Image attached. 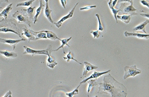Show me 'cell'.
I'll return each mask as SVG.
<instances>
[{
  "mask_svg": "<svg viewBox=\"0 0 149 97\" xmlns=\"http://www.w3.org/2000/svg\"><path fill=\"white\" fill-rule=\"evenodd\" d=\"M98 91L97 96L99 95H110L112 97H126L128 96L126 87L116 80L111 74H106L102 82L98 84Z\"/></svg>",
  "mask_w": 149,
  "mask_h": 97,
  "instance_id": "6da1fadb",
  "label": "cell"
},
{
  "mask_svg": "<svg viewBox=\"0 0 149 97\" xmlns=\"http://www.w3.org/2000/svg\"><path fill=\"white\" fill-rule=\"evenodd\" d=\"M0 32H3V33L11 32V33L16 34L19 37H22L21 34L19 31L18 25L15 22L11 21L10 19H7V20L3 19L0 21Z\"/></svg>",
  "mask_w": 149,
  "mask_h": 97,
  "instance_id": "7a4b0ae2",
  "label": "cell"
},
{
  "mask_svg": "<svg viewBox=\"0 0 149 97\" xmlns=\"http://www.w3.org/2000/svg\"><path fill=\"white\" fill-rule=\"evenodd\" d=\"M24 52L23 54H28V55H31V56H36V55H48L51 54L54 50L52 48V45H49L47 47V48L42 49V50H36V49H32L29 47L27 46H24Z\"/></svg>",
  "mask_w": 149,
  "mask_h": 97,
  "instance_id": "3957f363",
  "label": "cell"
},
{
  "mask_svg": "<svg viewBox=\"0 0 149 97\" xmlns=\"http://www.w3.org/2000/svg\"><path fill=\"white\" fill-rule=\"evenodd\" d=\"M141 74V71L137 68L136 65L132 66H125V74H124V79H127L128 78L136 77V75H139Z\"/></svg>",
  "mask_w": 149,
  "mask_h": 97,
  "instance_id": "277c9868",
  "label": "cell"
},
{
  "mask_svg": "<svg viewBox=\"0 0 149 97\" xmlns=\"http://www.w3.org/2000/svg\"><path fill=\"white\" fill-rule=\"evenodd\" d=\"M13 18L15 19L19 23H23L26 24V25H28L29 27L31 26V19L28 18V16L26 14H23V11H16L13 14Z\"/></svg>",
  "mask_w": 149,
  "mask_h": 97,
  "instance_id": "5b68a950",
  "label": "cell"
},
{
  "mask_svg": "<svg viewBox=\"0 0 149 97\" xmlns=\"http://www.w3.org/2000/svg\"><path fill=\"white\" fill-rule=\"evenodd\" d=\"M78 4H79V3H75V5H74V7L72 8V10H70L67 14H65V16H63L61 19H58V22H55V23H54V25H55L57 28H60V27L62 26V25H63V23H64V22H65L66 20H68L69 19H70V18H72V17H73L74 10H75L76 6H77Z\"/></svg>",
  "mask_w": 149,
  "mask_h": 97,
  "instance_id": "8992f818",
  "label": "cell"
},
{
  "mask_svg": "<svg viewBox=\"0 0 149 97\" xmlns=\"http://www.w3.org/2000/svg\"><path fill=\"white\" fill-rule=\"evenodd\" d=\"M84 64V70H83V74H82V76L81 77V78H85L87 77V74L90 72V71H93V70H97L98 67L97 66H95V65H93L91 64L90 63L85 61L83 63Z\"/></svg>",
  "mask_w": 149,
  "mask_h": 97,
  "instance_id": "52a82bcc",
  "label": "cell"
},
{
  "mask_svg": "<svg viewBox=\"0 0 149 97\" xmlns=\"http://www.w3.org/2000/svg\"><path fill=\"white\" fill-rule=\"evenodd\" d=\"M109 72H110L109 69L107 70V71H104V72H97V71L95 70L89 77H86L85 79H83V81H81V83L79 84V85H81V84H84V83H86L88 80H90V79H92V78H99L100 76H102V75H104V74H109Z\"/></svg>",
  "mask_w": 149,
  "mask_h": 97,
  "instance_id": "ba28073f",
  "label": "cell"
},
{
  "mask_svg": "<svg viewBox=\"0 0 149 97\" xmlns=\"http://www.w3.org/2000/svg\"><path fill=\"white\" fill-rule=\"evenodd\" d=\"M24 36L26 39H27L29 41H37L36 36L34 35V31L33 30H28L26 28H23L22 29V33H21V36Z\"/></svg>",
  "mask_w": 149,
  "mask_h": 97,
  "instance_id": "9c48e42d",
  "label": "cell"
},
{
  "mask_svg": "<svg viewBox=\"0 0 149 97\" xmlns=\"http://www.w3.org/2000/svg\"><path fill=\"white\" fill-rule=\"evenodd\" d=\"M45 1V6H44V15H45V17H46L47 20L51 23V24H53V25H54V21L52 19V17H51V14H52V12H53V10H51L50 8H49V4H48V1L49 0H44Z\"/></svg>",
  "mask_w": 149,
  "mask_h": 97,
  "instance_id": "30bf717a",
  "label": "cell"
},
{
  "mask_svg": "<svg viewBox=\"0 0 149 97\" xmlns=\"http://www.w3.org/2000/svg\"><path fill=\"white\" fill-rule=\"evenodd\" d=\"M124 13L125 14H130V15H136V14H139V13H141V11L137 10L134 6H133V3H130V5L128 6H125V9H124Z\"/></svg>",
  "mask_w": 149,
  "mask_h": 97,
  "instance_id": "8fae6325",
  "label": "cell"
},
{
  "mask_svg": "<svg viewBox=\"0 0 149 97\" xmlns=\"http://www.w3.org/2000/svg\"><path fill=\"white\" fill-rule=\"evenodd\" d=\"M26 41V38H23V37H20L19 39L17 40H14V39H4V38H0V42L1 43H4V44H9L11 45L12 47L16 45L17 43L20 42V41Z\"/></svg>",
  "mask_w": 149,
  "mask_h": 97,
  "instance_id": "7c38bea8",
  "label": "cell"
},
{
  "mask_svg": "<svg viewBox=\"0 0 149 97\" xmlns=\"http://www.w3.org/2000/svg\"><path fill=\"white\" fill-rule=\"evenodd\" d=\"M44 6H45V3H44V0H40L39 1V6L36 10V13H35V16H34V19H33V22L34 24H36L38 19V17L40 16L41 13L42 12V10H44Z\"/></svg>",
  "mask_w": 149,
  "mask_h": 97,
  "instance_id": "4fadbf2b",
  "label": "cell"
},
{
  "mask_svg": "<svg viewBox=\"0 0 149 97\" xmlns=\"http://www.w3.org/2000/svg\"><path fill=\"white\" fill-rule=\"evenodd\" d=\"M124 35L125 36H134V37H137L139 39H146L148 40L149 37V35L148 33L146 34H141V33H136V32H129V31H125Z\"/></svg>",
  "mask_w": 149,
  "mask_h": 97,
  "instance_id": "5bb4252c",
  "label": "cell"
},
{
  "mask_svg": "<svg viewBox=\"0 0 149 97\" xmlns=\"http://www.w3.org/2000/svg\"><path fill=\"white\" fill-rule=\"evenodd\" d=\"M87 82H88V85H87L86 93H87V95H88V96H90V93H91L93 89H94L95 86H97V85H98V84H99V83L97 82V78H92V79L88 80Z\"/></svg>",
  "mask_w": 149,
  "mask_h": 97,
  "instance_id": "9a60e30c",
  "label": "cell"
},
{
  "mask_svg": "<svg viewBox=\"0 0 149 97\" xmlns=\"http://www.w3.org/2000/svg\"><path fill=\"white\" fill-rule=\"evenodd\" d=\"M72 39V37L70 36V37H68V38H63L61 39L60 38V43H61V45H60V47H58L57 49H55V50H54V52H58V50H60V49H62L63 50V52L65 53V54H66L65 53V46H68V47H70V46L69 45V41H70Z\"/></svg>",
  "mask_w": 149,
  "mask_h": 97,
  "instance_id": "2e32d148",
  "label": "cell"
},
{
  "mask_svg": "<svg viewBox=\"0 0 149 97\" xmlns=\"http://www.w3.org/2000/svg\"><path fill=\"white\" fill-rule=\"evenodd\" d=\"M0 55L5 59L16 58L18 57L17 53H15V52H9V51H0Z\"/></svg>",
  "mask_w": 149,
  "mask_h": 97,
  "instance_id": "e0dca14e",
  "label": "cell"
},
{
  "mask_svg": "<svg viewBox=\"0 0 149 97\" xmlns=\"http://www.w3.org/2000/svg\"><path fill=\"white\" fill-rule=\"evenodd\" d=\"M52 54V53H51ZM51 54H48L47 55V67L50 68H54L55 66L58 65V63L56 61V59L54 58V57H53Z\"/></svg>",
  "mask_w": 149,
  "mask_h": 97,
  "instance_id": "ac0fdd59",
  "label": "cell"
},
{
  "mask_svg": "<svg viewBox=\"0 0 149 97\" xmlns=\"http://www.w3.org/2000/svg\"><path fill=\"white\" fill-rule=\"evenodd\" d=\"M24 13H26V14L28 16V18L31 19V20H33L34 19V14H35V11H36V7H32V6H30L28 7L27 9H25V10H21Z\"/></svg>",
  "mask_w": 149,
  "mask_h": 97,
  "instance_id": "d6986e66",
  "label": "cell"
},
{
  "mask_svg": "<svg viewBox=\"0 0 149 97\" xmlns=\"http://www.w3.org/2000/svg\"><path fill=\"white\" fill-rule=\"evenodd\" d=\"M12 6H13V4L12 3H9L7 7H5L4 9H3L2 11L0 12V17H3V19H7L9 12L12 10Z\"/></svg>",
  "mask_w": 149,
  "mask_h": 97,
  "instance_id": "ffe728a7",
  "label": "cell"
},
{
  "mask_svg": "<svg viewBox=\"0 0 149 97\" xmlns=\"http://www.w3.org/2000/svg\"><path fill=\"white\" fill-rule=\"evenodd\" d=\"M108 1H109V10H110L111 13L113 14V18H114V19H115L116 23H118L117 15H118V14H119V13L121 11V9H120V10H116V9L112 5V2H113V0H108Z\"/></svg>",
  "mask_w": 149,
  "mask_h": 97,
  "instance_id": "44dd1931",
  "label": "cell"
},
{
  "mask_svg": "<svg viewBox=\"0 0 149 97\" xmlns=\"http://www.w3.org/2000/svg\"><path fill=\"white\" fill-rule=\"evenodd\" d=\"M148 24H149V20L148 19H146L145 21H143V22H142V23H141L140 25H136V26H135V27L133 28V30H134V31L141 30V31H143V33H144V34H146V33H147V31L145 30V27H146Z\"/></svg>",
  "mask_w": 149,
  "mask_h": 97,
  "instance_id": "7402d4cb",
  "label": "cell"
},
{
  "mask_svg": "<svg viewBox=\"0 0 149 97\" xmlns=\"http://www.w3.org/2000/svg\"><path fill=\"white\" fill-rule=\"evenodd\" d=\"M63 58L65 59L66 62H68V63H69L70 60H72V61L76 62L77 63H79V64H81H81H83V63H81V62H79L77 59H75V58H74V57L73 56V52H72L71 51H70V52H68V53H67V54H66Z\"/></svg>",
  "mask_w": 149,
  "mask_h": 97,
  "instance_id": "603a6c76",
  "label": "cell"
},
{
  "mask_svg": "<svg viewBox=\"0 0 149 97\" xmlns=\"http://www.w3.org/2000/svg\"><path fill=\"white\" fill-rule=\"evenodd\" d=\"M44 32L46 33L47 39L48 40H60V38L56 35L54 32L51 31V30H44Z\"/></svg>",
  "mask_w": 149,
  "mask_h": 97,
  "instance_id": "cb8c5ba5",
  "label": "cell"
},
{
  "mask_svg": "<svg viewBox=\"0 0 149 97\" xmlns=\"http://www.w3.org/2000/svg\"><path fill=\"white\" fill-rule=\"evenodd\" d=\"M117 19L123 21L125 24H129L131 20V15L130 14H123V15H117Z\"/></svg>",
  "mask_w": 149,
  "mask_h": 97,
  "instance_id": "d4e9b609",
  "label": "cell"
},
{
  "mask_svg": "<svg viewBox=\"0 0 149 97\" xmlns=\"http://www.w3.org/2000/svg\"><path fill=\"white\" fill-rule=\"evenodd\" d=\"M34 35L36 36V39L37 40H40V39H47L46 33L44 32V30H40V31H34Z\"/></svg>",
  "mask_w": 149,
  "mask_h": 97,
  "instance_id": "484cf974",
  "label": "cell"
},
{
  "mask_svg": "<svg viewBox=\"0 0 149 97\" xmlns=\"http://www.w3.org/2000/svg\"><path fill=\"white\" fill-rule=\"evenodd\" d=\"M34 1L35 0H26V1H24V2H21V3H17L16 6L17 7H30Z\"/></svg>",
  "mask_w": 149,
  "mask_h": 97,
  "instance_id": "4316f807",
  "label": "cell"
},
{
  "mask_svg": "<svg viewBox=\"0 0 149 97\" xmlns=\"http://www.w3.org/2000/svg\"><path fill=\"white\" fill-rule=\"evenodd\" d=\"M95 16L97 18V23H98V25H97V30L99 31H103L104 30V25L102 23V20H101V18H100V15L98 14H95Z\"/></svg>",
  "mask_w": 149,
  "mask_h": 97,
  "instance_id": "83f0119b",
  "label": "cell"
},
{
  "mask_svg": "<svg viewBox=\"0 0 149 97\" xmlns=\"http://www.w3.org/2000/svg\"><path fill=\"white\" fill-rule=\"evenodd\" d=\"M79 86H80V85H78L77 87L75 88V89H74V90L71 91V92H65V96L72 97L74 96H75V95H78V94H79Z\"/></svg>",
  "mask_w": 149,
  "mask_h": 97,
  "instance_id": "f1b7e54d",
  "label": "cell"
},
{
  "mask_svg": "<svg viewBox=\"0 0 149 97\" xmlns=\"http://www.w3.org/2000/svg\"><path fill=\"white\" fill-rule=\"evenodd\" d=\"M91 35L93 36V38H100L101 36L102 37V35L101 34V31H99V30H92L91 32Z\"/></svg>",
  "mask_w": 149,
  "mask_h": 97,
  "instance_id": "f546056e",
  "label": "cell"
},
{
  "mask_svg": "<svg viewBox=\"0 0 149 97\" xmlns=\"http://www.w3.org/2000/svg\"><path fill=\"white\" fill-rule=\"evenodd\" d=\"M97 8V5H87V6H84L80 8L81 11H88L90 10H93V9H96Z\"/></svg>",
  "mask_w": 149,
  "mask_h": 97,
  "instance_id": "4dcf8cb0",
  "label": "cell"
},
{
  "mask_svg": "<svg viewBox=\"0 0 149 97\" xmlns=\"http://www.w3.org/2000/svg\"><path fill=\"white\" fill-rule=\"evenodd\" d=\"M140 3H141V4L144 5L145 7L149 8V3L148 2V0H140Z\"/></svg>",
  "mask_w": 149,
  "mask_h": 97,
  "instance_id": "1f68e13d",
  "label": "cell"
},
{
  "mask_svg": "<svg viewBox=\"0 0 149 97\" xmlns=\"http://www.w3.org/2000/svg\"><path fill=\"white\" fill-rule=\"evenodd\" d=\"M138 15H141V16H143V17H145L147 19H149V14L148 13H142V12H141L139 13V14Z\"/></svg>",
  "mask_w": 149,
  "mask_h": 97,
  "instance_id": "d6a6232c",
  "label": "cell"
},
{
  "mask_svg": "<svg viewBox=\"0 0 149 97\" xmlns=\"http://www.w3.org/2000/svg\"><path fill=\"white\" fill-rule=\"evenodd\" d=\"M117 3H133V0H118Z\"/></svg>",
  "mask_w": 149,
  "mask_h": 97,
  "instance_id": "836d02e7",
  "label": "cell"
},
{
  "mask_svg": "<svg viewBox=\"0 0 149 97\" xmlns=\"http://www.w3.org/2000/svg\"><path fill=\"white\" fill-rule=\"evenodd\" d=\"M12 96V92L11 90H9L5 95H3V97H11Z\"/></svg>",
  "mask_w": 149,
  "mask_h": 97,
  "instance_id": "e575fe53",
  "label": "cell"
},
{
  "mask_svg": "<svg viewBox=\"0 0 149 97\" xmlns=\"http://www.w3.org/2000/svg\"><path fill=\"white\" fill-rule=\"evenodd\" d=\"M117 1H118V0H113V2H112V5H113V7H115V5H116V3H117Z\"/></svg>",
  "mask_w": 149,
  "mask_h": 97,
  "instance_id": "d590c367",
  "label": "cell"
},
{
  "mask_svg": "<svg viewBox=\"0 0 149 97\" xmlns=\"http://www.w3.org/2000/svg\"><path fill=\"white\" fill-rule=\"evenodd\" d=\"M9 3V0H0V3Z\"/></svg>",
  "mask_w": 149,
  "mask_h": 97,
  "instance_id": "8d00e7d4",
  "label": "cell"
},
{
  "mask_svg": "<svg viewBox=\"0 0 149 97\" xmlns=\"http://www.w3.org/2000/svg\"><path fill=\"white\" fill-rule=\"evenodd\" d=\"M3 10V7H1V6H0V10Z\"/></svg>",
  "mask_w": 149,
  "mask_h": 97,
  "instance_id": "74e56055",
  "label": "cell"
},
{
  "mask_svg": "<svg viewBox=\"0 0 149 97\" xmlns=\"http://www.w3.org/2000/svg\"><path fill=\"white\" fill-rule=\"evenodd\" d=\"M0 73H1V72H0Z\"/></svg>",
  "mask_w": 149,
  "mask_h": 97,
  "instance_id": "f35d334b",
  "label": "cell"
}]
</instances>
